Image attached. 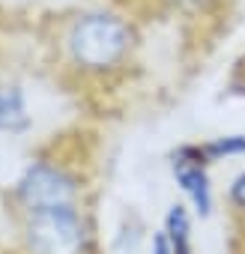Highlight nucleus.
<instances>
[{
  "mask_svg": "<svg viewBox=\"0 0 245 254\" xmlns=\"http://www.w3.org/2000/svg\"><path fill=\"white\" fill-rule=\"evenodd\" d=\"M12 254H93L96 221L87 203L9 215Z\"/></svg>",
  "mask_w": 245,
  "mask_h": 254,
  "instance_id": "3",
  "label": "nucleus"
},
{
  "mask_svg": "<svg viewBox=\"0 0 245 254\" xmlns=\"http://www.w3.org/2000/svg\"><path fill=\"white\" fill-rule=\"evenodd\" d=\"M36 96L15 72H0V141H21L36 129Z\"/></svg>",
  "mask_w": 245,
  "mask_h": 254,
  "instance_id": "5",
  "label": "nucleus"
},
{
  "mask_svg": "<svg viewBox=\"0 0 245 254\" xmlns=\"http://www.w3.org/2000/svg\"><path fill=\"white\" fill-rule=\"evenodd\" d=\"M200 150L209 159V165L224 162V159H236V156H245V135H218V138L200 141Z\"/></svg>",
  "mask_w": 245,
  "mask_h": 254,
  "instance_id": "7",
  "label": "nucleus"
},
{
  "mask_svg": "<svg viewBox=\"0 0 245 254\" xmlns=\"http://www.w3.org/2000/svg\"><path fill=\"white\" fill-rule=\"evenodd\" d=\"M141 24L114 3H84L54 15L45 48L54 72L75 87H111L122 81L141 54Z\"/></svg>",
  "mask_w": 245,
  "mask_h": 254,
  "instance_id": "1",
  "label": "nucleus"
},
{
  "mask_svg": "<svg viewBox=\"0 0 245 254\" xmlns=\"http://www.w3.org/2000/svg\"><path fill=\"white\" fill-rule=\"evenodd\" d=\"M227 200H230L233 212H236L239 218H245V171L230 180V186H227Z\"/></svg>",
  "mask_w": 245,
  "mask_h": 254,
  "instance_id": "8",
  "label": "nucleus"
},
{
  "mask_svg": "<svg viewBox=\"0 0 245 254\" xmlns=\"http://www.w3.org/2000/svg\"><path fill=\"white\" fill-rule=\"evenodd\" d=\"M162 233H165V239H168L174 254H194V245H191V215H188L185 203H171L168 206L165 221H162Z\"/></svg>",
  "mask_w": 245,
  "mask_h": 254,
  "instance_id": "6",
  "label": "nucleus"
},
{
  "mask_svg": "<svg viewBox=\"0 0 245 254\" xmlns=\"http://www.w3.org/2000/svg\"><path fill=\"white\" fill-rule=\"evenodd\" d=\"M87 174L78 159L63 150L42 147L27 156L3 186V209L6 215H15L30 209L75 206L87 203Z\"/></svg>",
  "mask_w": 245,
  "mask_h": 254,
  "instance_id": "2",
  "label": "nucleus"
},
{
  "mask_svg": "<svg viewBox=\"0 0 245 254\" xmlns=\"http://www.w3.org/2000/svg\"><path fill=\"white\" fill-rule=\"evenodd\" d=\"M171 177L191 209L206 218L215 206L212 200V180H209V159L203 156L200 144H180L171 153Z\"/></svg>",
  "mask_w": 245,
  "mask_h": 254,
  "instance_id": "4",
  "label": "nucleus"
},
{
  "mask_svg": "<svg viewBox=\"0 0 245 254\" xmlns=\"http://www.w3.org/2000/svg\"><path fill=\"white\" fill-rule=\"evenodd\" d=\"M236 81H242V87H245V54H242V60L236 63V69H233V84Z\"/></svg>",
  "mask_w": 245,
  "mask_h": 254,
  "instance_id": "10",
  "label": "nucleus"
},
{
  "mask_svg": "<svg viewBox=\"0 0 245 254\" xmlns=\"http://www.w3.org/2000/svg\"><path fill=\"white\" fill-rule=\"evenodd\" d=\"M150 254H174L171 251V245H168V239H165V233L162 230H156L153 236H150Z\"/></svg>",
  "mask_w": 245,
  "mask_h": 254,
  "instance_id": "9",
  "label": "nucleus"
}]
</instances>
